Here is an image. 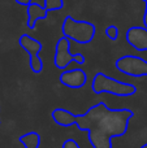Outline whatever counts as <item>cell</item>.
<instances>
[{"label":"cell","instance_id":"cell-1","mask_svg":"<svg viewBox=\"0 0 147 148\" xmlns=\"http://www.w3.org/2000/svg\"><path fill=\"white\" fill-rule=\"evenodd\" d=\"M51 116L61 127L76 125L80 131H86L93 148H113L112 138H120L128 133L134 112L129 108H109L104 101H99L85 113L76 114L65 108H55Z\"/></svg>","mask_w":147,"mask_h":148},{"label":"cell","instance_id":"cell-2","mask_svg":"<svg viewBox=\"0 0 147 148\" xmlns=\"http://www.w3.org/2000/svg\"><path fill=\"white\" fill-rule=\"evenodd\" d=\"M91 88H93L95 95L111 94L113 96H119V97L133 96L138 91L135 84L121 82L119 79L109 77L102 72L95 73L93 81H91Z\"/></svg>","mask_w":147,"mask_h":148},{"label":"cell","instance_id":"cell-3","mask_svg":"<svg viewBox=\"0 0 147 148\" xmlns=\"http://www.w3.org/2000/svg\"><path fill=\"white\" fill-rule=\"evenodd\" d=\"M63 35L68 39H72L77 44H89L94 40L96 34V26L90 21L76 20L68 14L63 21L61 26Z\"/></svg>","mask_w":147,"mask_h":148},{"label":"cell","instance_id":"cell-4","mask_svg":"<svg viewBox=\"0 0 147 148\" xmlns=\"http://www.w3.org/2000/svg\"><path fill=\"white\" fill-rule=\"evenodd\" d=\"M115 66L120 73L134 78L147 77V61L137 55H124L119 57L115 62Z\"/></svg>","mask_w":147,"mask_h":148},{"label":"cell","instance_id":"cell-5","mask_svg":"<svg viewBox=\"0 0 147 148\" xmlns=\"http://www.w3.org/2000/svg\"><path fill=\"white\" fill-rule=\"evenodd\" d=\"M18 44L21 46V48L25 49V52L29 55L30 60H29V66H30L31 72L34 74H41L43 70L44 65L43 61L41 59V51L43 48L42 43L38 39L33 38L29 34H22V35L18 38Z\"/></svg>","mask_w":147,"mask_h":148},{"label":"cell","instance_id":"cell-6","mask_svg":"<svg viewBox=\"0 0 147 148\" xmlns=\"http://www.w3.org/2000/svg\"><path fill=\"white\" fill-rule=\"evenodd\" d=\"M72 62H74V53H70V40L63 35L55 46L54 65L56 69L65 70Z\"/></svg>","mask_w":147,"mask_h":148},{"label":"cell","instance_id":"cell-7","mask_svg":"<svg viewBox=\"0 0 147 148\" xmlns=\"http://www.w3.org/2000/svg\"><path fill=\"white\" fill-rule=\"evenodd\" d=\"M87 74L81 68H76V69L65 70L59 75V82L63 86L68 87V88L78 90L82 88L87 83Z\"/></svg>","mask_w":147,"mask_h":148},{"label":"cell","instance_id":"cell-8","mask_svg":"<svg viewBox=\"0 0 147 148\" xmlns=\"http://www.w3.org/2000/svg\"><path fill=\"white\" fill-rule=\"evenodd\" d=\"M128 44L138 52L147 51V29L145 26H132L125 34Z\"/></svg>","mask_w":147,"mask_h":148},{"label":"cell","instance_id":"cell-9","mask_svg":"<svg viewBox=\"0 0 147 148\" xmlns=\"http://www.w3.org/2000/svg\"><path fill=\"white\" fill-rule=\"evenodd\" d=\"M48 10L44 8V5H41L39 3H31L26 7V16H27V21L26 25L29 29L34 30L35 25L38 21H43L48 17Z\"/></svg>","mask_w":147,"mask_h":148},{"label":"cell","instance_id":"cell-10","mask_svg":"<svg viewBox=\"0 0 147 148\" xmlns=\"http://www.w3.org/2000/svg\"><path fill=\"white\" fill-rule=\"evenodd\" d=\"M18 142L23 146V148H39L41 147V134L36 131H30L18 138Z\"/></svg>","mask_w":147,"mask_h":148},{"label":"cell","instance_id":"cell-11","mask_svg":"<svg viewBox=\"0 0 147 148\" xmlns=\"http://www.w3.org/2000/svg\"><path fill=\"white\" fill-rule=\"evenodd\" d=\"M44 8L48 12H55L64 8V0H44Z\"/></svg>","mask_w":147,"mask_h":148},{"label":"cell","instance_id":"cell-12","mask_svg":"<svg viewBox=\"0 0 147 148\" xmlns=\"http://www.w3.org/2000/svg\"><path fill=\"white\" fill-rule=\"evenodd\" d=\"M104 33H106V35L108 36L112 42H116L117 39H119V27H117L116 25H113V23L107 26Z\"/></svg>","mask_w":147,"mask_h":148},{"label":"cell","instance_id":"cell-13","mask_svg":"<svg viewBox=\"0 0 147 148\" xmlns=\"http://www.w3.org/2000/svg\"><path fill=\"white\" fill-rule=\"evenodd\" d=\"M61 148H81V147H80V144H78L73 138H68V139H65V140H64Z\"/></svg>","mask_w":147,"mask_h":148},{"label":"cell","instance_id":"cell-14","mask_svg":"<svg viewBox=\"0 0 147 148\" xmlns=\"http://www.w3.org/2000/svg\"><path fill=\"white\" fill-rule=\"evenodd\" d=\"M74 62H77L78 65H83L86 62V57L82 53L77 52V53H74Z\"/></svg>","mask_w":147,"mask_h":148},{"label":"cell","instance_id":"cell-15","mask_svg":"<svg viewBox=\"0 0 147 148\" xmlns=\"http://www.w3.org/2000/svg\"><path fill=\"white\" fill-rule=\"evenodd\" d=\"M16 3H17L18 5H21V7H27L29 4H31V0H14Z\"/></svg>","mask_w":147,"mask_h":148},{"label":"cell","instance_id":"cell-16","mask_svg":"<svg viewBox=\"0 0 147 148\" xmlns=\"http://www.w3.org/2000/svg\"><path fill=\"white\" fill-rule=\"evenodd\" d=\"M143 26L147 29V4L145 8V13H143Z\"/></svg>","mask_w":147,"mask_h":148},{"label":"cell","instance_id":"cell-17","mask_svg":"<svg viewBox=\"0 0 147 148\" xmlns=\"http://www.w3.org/2000/svg\"><path fill=\"white\" fill-rule=\"evenodd\" d=\"M139 148H147V143H145V144H142Z\"/></svg>","mask_w":147,"mask_h":148},{"label":"cell","instance_id":"cell-18","mask_svg":"<svg viewBox=\"0 0 147 148\" xmlns=\"http://www.w3.org/2000/svg\"><path fill=\"white\" fill-rule=\"evenodd\" d=\"M141 1H143V3H146V4H147V0H141Z\"/></svg>","mask_w":147,"mask_h":148},{"label":"cell","instance_id":"cell-19","mask_svg":"<svg viewBox=\"0 0 147 148\" xmlns=\"http://www.w3.org/2000/svg\"><path fill=\"white\" fill-rule=\"evenodd\" d=\"M0 123H1V122H0Z\"/></svg>","mask_w":147,"mask_h":148}]
</instances>
